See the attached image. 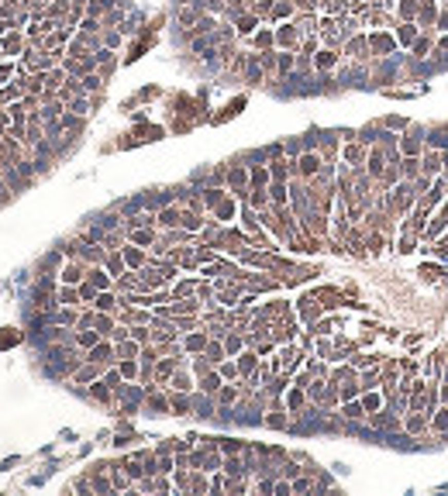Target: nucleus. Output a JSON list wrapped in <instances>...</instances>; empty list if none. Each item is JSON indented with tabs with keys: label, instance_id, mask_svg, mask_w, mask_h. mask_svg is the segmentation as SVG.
<instances>
[{
	"label": "nucleus",
	"instance_id": "obj_4",
	"mask_svg": "<svg viewBox=\"0 0 448 496\" xmlns=\"http://www.w3.org/2000/svg\"><path fill=\"white\" fill-rule=\"evenodd\" d=\"M427 48H431V38H414V52H417V56H424V52H427Z\"/></svg>",
	"mask_w": 448,
	"mask_h": 496
},
{
	"label": "nucleus",
	"instance_id": "obj_1",
	"mask_svg": "<svg viewBox=\"0 0 448 496\" xmlns=\"http://www.w3.org/2000/svg\"><path fill=\"white\" fill-rule=\"evenodd\" d=\"M414 38H417V28H414V24H400V28H397V42H400V45H414Z\"/></svg>",
	"mask_w": 448,
	"mask_h": 496
},
{
	"label": "nucleus",
	"instance_id": "obj_6",
	"mask_svg": "<svg viewBox=\"0 0 448 496\" xmlns=\"http://www.w3.org/2000/svg\"><path fill=\"white\" fill-rule=\"evenodd\" d=\"M290 66H293V56H283V59H279V69H283V72H290Z\"/></svg>",
	"mask_w": 448,
	"mask_h": 496
},
{
	"label": "nucleus",
	"instance_id": "obj_8",
	"mask_svg": "<svg viewBox=\"0 0 448 496\" xmlns=\"http://www.w3.org/2000/svg\"><path fill=\"white\" fill-rule=\"evenodd\" d=\"M438 24H441V28H448V14H445V17H441V21H438Z\"/></svg>",
	"mask_w": 448,
	"mask_h": 496
},
{
	"label": "nucleus",
	"instance_id": "obj_5",
	"mask_svg": "<svg viewBox=\"0 0 448 496\" xmlns=\"http://www.w3.org/2000/svg\"><path fill=\"white\" fill-rule=\"evenodd\" d=\"M314 169H317V159H310V155H307V159H303V173H314Z\"/></svg>",
	"mask_w": 448,
	"mask_h": 496
},
{
	"label": "nucleus",
	"instance_id": "obj_2",
	"mask_svg": "<svg viewBox=\"0 0 448 496\" xmlns=\"http://www.w3.org/2000/svg\"><path fill=\"white\" fill-rule=\"evenodd\" d=\"M372 45H376L379 52H390V48H393V38H390V35H372Z\"/></svg>",
	"mask_w": 448,
	"mask_h": 496
},
{
	"label": "nucleus",
	"instance_id": "obj_7",
	"mask_svg": "<svg viewBox=\"0 0 448 496\" xmlns=\"http://www.w3.org/2000/svg\"><path fill=\"white\" fill-rule=\"evenodd\" d=\"M83 86H86V90H93V86H100V80H97V76H86V80H83Z\"/></svg>",
	"mask_w": 448,
	"mask_h": 496
},
{
	"label": "nucleus",
	"instance_id": "obj_3",
	"mask_svg": "<svg viewBox=\"0 0 448 496\" xmlns=\"http://www.w3.org/2000/svg\"><path fill=\"white\" fill-rule=\"evenodd\" d=\"M317 69H328V66H334V52H317Z\"/></svg>",
	"mask_w": 448,
	"mask_h": 496
},
{
	"label": "nucleus",
	"instance_id": "obj_9",
	"mask_svg": "<svg viewBox=\"0 0 448 496\" xmlns=\"http://www.w3.org/2000/svg\"><path fill=\"white\" fill-rule=\"evenodd\" d=\"M441 45H445V48H448V38H441Z\"/></svg>",
	"mask_w": 448,
	"mask_h": 496
}]
</instances>
